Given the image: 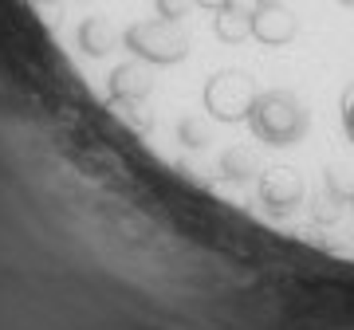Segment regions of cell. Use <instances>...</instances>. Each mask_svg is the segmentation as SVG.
Segmentation results:
<instances>
[{"label":"cell","mask_w":354,"mask_h":330,"mask_svg":"<svg viewBox=\"0 0 354 330\" xmlns=\"http://www.w3.org/2000/svg\"><path fill=\"white\" fill-rule=\"evenodd\" d=\"M248 122H252L256 138L264 142V146H276V150L304 142L307 138V126H311L304 99H299L295 90H283V87L264 90V95L256 99Z\"/></svg>","instance_id":"obj_1"},{"label":"cell","mask_w":354,"mask_h":330,"mask_svg":"<svg viewBox=\"0 0 354 330\" xmlns=\"http://www.w3.org/2000/svg\"><path fill=\"white\" fill-rule=\"evenodd\" d=\"M122 43H127V48L134 51L138 59H146V64H158V67L181 64V59L189 55V36L181 32V24H177V20H165V16L130 24L127 36H122Z\"/></svg>","instance_id":"obj_2"},{"label":"cell","mask_w":354,"mask_h":330,"mask_svg":"<svg viewBox=\"0 0 354 330\" xmlns=\"http://www.w3.org/2000/svg\"><path fill=\"white\" fill-rule=\"evenodd\" d=\"M256 99H260L256 79L248 71H236V67L216 71L205 83V115L216 118V122H248Z\"/></svg>","instance_id":"obj_3"},{"label":"cell","mask_w":354,"mask_h":330,"mask_svg":"<svg viewBox=\"0 0 354 330\" xmlns=\"http://www.w3.org/2000/svg\"><path fill=\"white\" fill-rule=\"evenodd\" d=\"M256 197L264 204L268 213L276 216H288L291 208H299L304 204V177H299V169H291V165H272L260 173V185H256Z\"/></svg>","instance_id":"obj_4"},{"label":"cell","mask_w":354,"mask_h":330,"mask_svg":"<svg viewBox=\"0 0 354 330\" xmlns=\"http://www.w3.org/2000/svg\"><path fill=\"white\" fill-rule=\"evenodd\" d=\"M252 36L264 48H288L299 36V20L283 8V4H256L252 12Z\"/></svg>","instance_id":"obj_5"},{"label":"cell","mask_w":354,"mask_h":330,"mask_svg":"<svg viewBox=\"0 0 354 330\" xmlns=\"http://www.w3.org/2000/svg\"><path fill=\"white\" fill-rule=\"evenodd\" d=\"M213 32H216L221 43H244V39L252 36V12L241 8V0H232V4H225V8H216Z\"/></svg>","instance_id":"obj_6"},{"label":"cell","mask_w":354,"mask_h":330,"mask_svg":"<svg viewBox=\"0 0 354 330\" xmlns=\"http://www.w3.org/2000/svg\"><path fill=\"white\" fill-rule=\"evenodd\" d=\"M150 87H153V79L142 64H118L111 71V99H138L142 102L150 95Z\"/></svg>","instance_id":"obj_7"},{"label":"cell","mask_w":354,"mask_h":330,"mask_svg":"<svg viewBox=\"0 0 354 330\" xmlns=\"http://www.w3.org/2000/svg\"><path fill=\"white\" fill-rule=\"evenodd\" d=\"M114 43H118V36H114V28L102 20V16H87L83 24H79V48L87 51V55H106V51H114Z\"/></svg>","instance_id":"obj_8"},{"label":"cell","mask_w":354,"mask_h":330,"mask_svg":"<svg viewBox=\"0 0 354 330\" xmlns=\"http://www.w3.org/2000/svg\"><path fill=\"white\" fill-rule=\"evenodd\" d=\"M221 173H225L228 181H244L256 173V153L248 150V146H228L225 153H221Z\"/></svg>","instance_id":"obj_9"},{"label":"cell","mask_w":354,"mask_h":330,"mask_svg":"<svg viewBox=\"0 0 354 330\" xmlns=\"http://www.w3.org/2000/svg\"><path fill=\"white\" fill-rule=\"evenodd\" d=\"M111 106L130 130H138V134H150L153 130V115L146 110V106H138V99H111Z\"/></svg>","instance_id":"obj_10"},{"label":"cell","mask_w":354,"mask_h":330,"mask_svg":"<svg viewBox=\"0 0 354 330\" xmlns=\"http://www.w3.org/2000/svg\"><path fill=\"white\" fill-rule=\"evenodd\" d=\"M177 138L185 142V146H189V150H205V146H209V126H205V118H197V115H189V118H181V122H177Z\"/></svg>","instance_id":"obj_11"},{"label":"cell","mask_w":354,"mask_h":330,"mask_svg":"<svg viewBox=\"0 0 354 330\" xmlns=\"http://www.w3.org/2000/svg\"><path fill=\"white\" fill-rule=\"evenodd\" d=\"M342 204H346V201H339L335 193H327V189H323V197H319V201H315V208H311V216H315V224H335V220L342 216Z\"/></svg>","instance_id":"obj_12"},{"label":"cell","mask_w":354,"mask_h":330,"mask_svg":"<svg viewBox=\"0 0 354 330\" xmlns=\"http://www.w3.org/2000/svg\"><path fill=\"white\" fill-rule=\"evenodd\" d=\"M193 4L197 0H158V16H165V20H185Z\"/></svg>","instance_id":"obj_13"},{"label":"cell","mask_w":354,"mask_h":330,"mask_svg":"<svg viewBox=\"0 0 354 330\" xmlns=\"http://www.w3.org/2000/svg\"><path fill=\"white\" fill-rule=\"evenodd\" d=\"M342 126H346V138L354 142V87H346L342 95Z\"/></svg>","instance_id":"obj_14"},{"label":"cell","mask_w":354,"mask_h":330,"mask_svg":"<svg viewBox=\"0 0 354 330\" xmlns=\"http://www.w3.org/2000/svg\"><path fill=\"white\" fill-rule=\"evenodd\" d=\"M201 8H209V12H216V8H225V4H232V0H197Z\"/></svg>","instance_id":"obj_15"},{"label":"cell","mask_w":354,"mask_h":330,"mask_svg":"<svg viewBox=\"0 0 354 330\" xmlns=\"http://www.w3.org/2000/svg\"><path fill=\"white\" fill-rule=\"evenodd\" d=\"M256 4H283V0H256Z\"/></svg>","instance_id":"obj_16"},{"label":"cell","mask_w":354,"mask_h":330,"mask_svg":"<svg viewBox=\"0 0 354 330\" xmlns=\"http://www.w3.org/2000/svg\"><path fill=\"white\" fill-rule=\"evenodd\" d=\"M339 4H346V8H354V0H339Z\"/></svg>","instance_id":"obj_17"},{"label":"cell","mask_w":354,"mask_h":330,"mask_svg":"<svg viewBox=\"0 0 354 330\" xmlns=\"http://www.w3.org/2000/svg\"><path fill=\"white\" fill-rule=\"evenodd\" d=\"M351 208H354V193H351Z\"/></svg>","instance_id":"obj_18"}]
</instances>
